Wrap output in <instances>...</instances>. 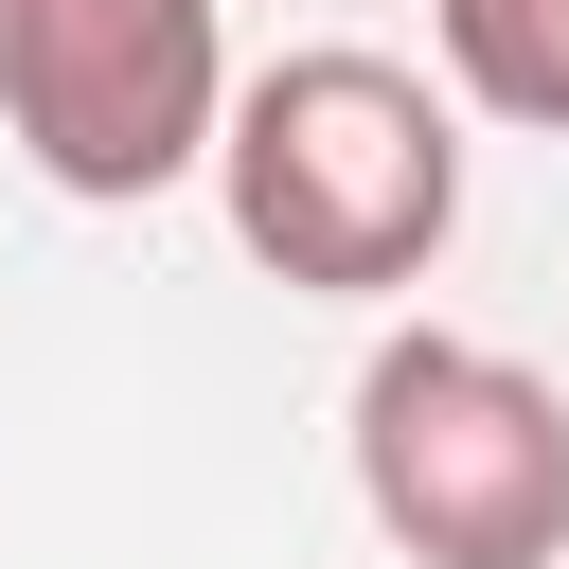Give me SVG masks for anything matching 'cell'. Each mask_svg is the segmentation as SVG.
<instances>
[{
  "label": "cell",
  "instance_id": "cell-3",
  "mask_svg": "<svg viewBox=\"0 0 569 569\" xmlns=\"http://www.w3.org/2000/svg\"><path fill=\"white\" fill-rule=\"evenodd\" d=\"M0 124L53 196H160L231 124L213 0H0Z\"/></svg>",
  "mask_w": 569,
  "mask_h": 569
},
{
  "label": "cell",
  "instance_id": "cell-1",
  "mask_svg": "<svg viewBox=\"0 0 569 569\" xmlns=\"http://www.w3.org/2000/svg\"><path fill=\"white\" fill-rule=\"evenodd\" d=\"M213 196H231V249L249 267H284L320 302H391L462 231V124L391 53H284V71L231 89Z\"/></svg>",
  "mask_w": 569,
  "mask_h": 569
},
{
  "label": "cell",
  "instance_id": "cell-4",
  "mask_svg": "<svg viewBox=\"0 0 569 569\" xmlns=\"http://www.w3.org/2000/svg\"><path fill=\"white\" fill-rule=\"evenodd\" d=\"M427 18H445V71L498 124H551L569 142V0H427Z\"/></svg>",
  "mask_w": 569,
  "mask_h": 569
},
{
  "label": "cell",
  "instance_id": "cell-2",
  "mask_svg": "<svg viewBox=\"0 0 569 569\" xmlns=\"http://www.w3.org/2000/svg\"><path fill=\"white\" fill-rule=\"evenodd\" d=\"M356 498L409 569H551L569 551V391L498 338H373Z\"/></svg>",
  "mask_w": 569,
  "mask_h": 569
}]
</instances>
